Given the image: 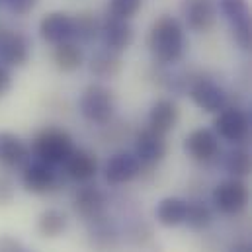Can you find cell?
Wrapping results in <instances>:
<instances>
[{"instance_id":"8d00e7d4","label":"cell","mask_w":252,"mask_h":252,"mask_svg":"<svg viewBox=\"0 0 252 252\" xmlns=\"http://www.w3.org/2000/svg\"><path fill=\"white\" fill-rule=\"evenodd\" d=\"M0 2H2V0H0Z\"/></svg>"},{"instance_id":"836d02e7","label":"cell","mask_w":252,"mask_h":252,"mask_svg":"<svg viewBox=\"0 0 252 252\" xmlns=\"http://www.w3.org/2000/svg\"><path fill=\"white\" fill-rule=\"evenodd\" d=\"M229 252H252V245L247 241H239L229 249Z\"/></svg>"},{"instance_id":"5bb4252c","label":"cell","mask_w":252,"mask_h":252,"mask_svg":"<svg viewBox=\"0 0 252 252\" xmlns=\"http://www.w3.org/2000/svg\"><path fill=\"white\" fill-rule=\"evenodd\" d=\"M133 153L137 155V158L141 160L143 166H155L158 162H162L168 155V141L166 135L145 127L135 135V147Z\"/></svg>"},{"instance_id":"d590c367","label":"cell","mask_w":252,"mask_h":252,"mask_svg":"<svg viewBox=\"0 0 252 252\" xmlns=\"http://www.w3.org/2000/svg\"><path fill=\"white\" fill-rule=\"evenodd\" d=\"M24 252H28V251H24Z\"/></svg>"},{"instance_id":"f546056e","label":"cell","mask_w":252,"mask_h":252,"mask_svg":"<svg viewBox=\"0 0 252 252\" xmlns=\"http://www.w3.org/2000/svg\"><path fill=\"white\" fill-rule=\"evenodd\" d=\"M16 197V182L8 172H0V207H6Z\"/></svg>"},{"instance_id":"5b68a950","label":"cell","mask_w":252,"mask_h":252,"mask_svg":"<svg viewBox=\"0 0 252 252\" xmlns=\"http://www.w3.org/2000/svg\"><path fill=\"white\" fill-rule=\"evenodd\" d=\"M251 201V188L241 178H225L211 191L213 209L223 215H237L241 213Z\"/></svg>"},{"instance_id":"6da1fadb","label":"cell","mask_w":252,"mask_h":252,"mask_svg":"<svg viewBox=\"0 0 252 252\" xmlns=\"http://www.w3.org/2000/svg\"><path fill=\"white\" fill-rule=\"evenodd\" d=\"M147 47L155 64L170 66L180 63L186 55V28L182 20L170 14H162L157 18L147 35Z\"/></svg>"},{"instance_id":"4fadbf2b","label":"cell","mask_w":252,"mask_h":252,"mask_svg":"<svg viewBox=\"0 0 252 252\" xmlns=\"http://www.w3.org/2000/svg\"><path fill=\"white\" fill-rule=\"evenodd\" d=\"M180 16L184 28L193 33H207L217 22V6L213 0H182Z\"/></svg>"},{"instance_id":"7c38bea8","label":"cell","mask_w":252,"mask_h":252,"mask_svg":"<svg viewBox=\"0 0 252 252\" xmlns=\"http://www.w3.org/2000/svg\"><path fill=\"white\" fill-rule=\"evenodd\" d=\"M184 151L191 160L207 164L213 162L219 155H221V145H219V137L213 129L207 127H197L193 131H189L184 139Z\"/></svg>"},{"instance_id":"ac0fdd59","label":"cell","mask_w":252,"mask_h":252,"mask_svg":"<svg viewBox=\"0 0 252 252\" xmlns=\"http://www.w3.org/2000/svg\"><path fill=\"white\" fill-rule=\"evenodd\" d=\"M180 122V108L174 100L170 98H160L157 102H153L151 110H149V127L168 135L170 131H174Z\"/></svg>"},{"instance_id":"ba28073f","label":"cell","mask_w":252,"mask_h":252,"mask_svg":"<svg viewBox=\"0 0 252 252\" xmlns=\"http://www.w3.org/2000/svg\"><path fill=\"white\" fill-rule=\"evenodd\" d=\"M188 96L201 112H207V114H217L229 106V94L225 92V88L219 86L213 78H207L201 74L193 78Z\"/></svg>"},{"instance_id":"f1b7e54d","label":"cell","mask_w":252,"mask_h":252,"mask_svg":"<svg viewBox=\"0 0 252 252\" xmlns=\"http://www.w3.org/2000/svg\"><path fill=\"white\" fill-rule=\"evenodd\" d=\"M249 10H252L249 0H219V12L225 16L227 22L237 20L239 16L247 14Z\"/></svg>"},{"instance_id":"4316f807","label":"cell","mask_w":252,"mask_h":252,"mask_svg":"<svg viewBox=\"0 0 252 252\" xmlns=\"http://www.w3.org/2000/svg\"><path fill=\"white\" fill-rule=\"evenodd\" d=\"M90 243L94 249L98 251H110L118 245V231L114 229V225H110L108 217L96 223H90Z\"/></svg>"},{"instance_id":"ffe728a7","label":"cell","mask_w":252,"mask_h":252,"mask_svg":"<svg viewBox=\"0 0 252 252\" xmlns=\"http://www.w3.org/2000/svg\"><path fill=\"white\" fill-rule=\"evenodd\" d=\"M122 53H116L112 49H98L90 59H88V70L90 74H94L96 78L108 80V78H116L122 72Z\"/></svg>"},{"instance_id":"8fae6325","label":"cell","mask_w":252,"mask_h":252,"mask_svg":"<svg viewBox=\"0 0 252 252\" xmlns=\"http://www.w3.org/2000/svg\"><path fill=\"white\" fill-rule=\"evenodd\" d=\"M37 32H39V37L53 47L66 41H74V16L63 10L47 12L39 20Z\"/></svg>"},{"instance_id":"9a60e30c","label":"cell","mask_w":252,"mask_h":252,"mask_svg":"<svg viewBox=\"0 0 252 252\" xmlns=\"http://www.w3.org/2000/svg\"><path fill=\"white\" fill-rule=\"evenodd\" d=\"M135 39V30L129 20L116 18V16H106L102 20L100 28V41L106 49H112L116 53H124L133 45Z\"/></svg>"},{"instance_id":"cb8c5ba5","label":"cell","mask_w":252,"mask_h":252,"mask_svg":"<svg viewBox=\"0 0 252 252\" xmlns=\"http://www.w3.org/2000/svg\"><path fill=\"white\" fill-rule=\"evenodd\" d=\"M223 168L231 178H247L252 174V153L243 147L237 145L235 149H231L225 158H223Z\"/></svg>"},{"instance_id":"44dd1931","label":"cell","mask_w":252,"mask_h":252,"mask_svg":"<svg viewBox=\"0 0 252 252\" xmlns=\"http://www.w3.org/2000/svg\"><path fill=\"white\" fill-rule=\"evenodd\" d=\"M53 63L57 66V70H61V72H66V74L76 72L82 64L86 63L84 49L76 41H66V43H61V45H55Z\"/></svg>"},{"instance_id":"52a82bcc","label":"cell","mask_w":252,"mask_h":252,"mask_svg":"<svg viewBox=\"0 0 252 252\" xmlns=\"http://www.w3.org/2000/svg\"><path fill=\"white\" fill-rule=\"evenodd\" d=\"M72 211L82 221H86L88 225L96 223V221H102V219L108 217V197L98 186L88 182V184H84L82 188L74 191Z\"/></svg>"},{"instance_id":"d6986e66","label":"cell","mask_w":252,"mask_h":252,"mask_svg":"<svg viewBox=\"0 0 252 252\" xmlns=\"http://www.w3.org/2000/svg\"><path fill=\"white\" fill-rule=\"evenodd\" d=\"M186 213H188V199L184 197H176V195H168L162 197L157 207H155V217L162 227H180L186 221Z\"/></svg>"},{"instance_id":"9c48e42d","label":"cell","mask_w":252,"mask_h":252,"mask_svg":"<svg viewBox=\"0 0 252 252\" xmlns=\"http://www.w3.org/2000/svg\"><path fill=\"white\" fill-rule=\"evenodd\" d=\"M143 164L131 151H116L104 164V178L110 186H126L141 176Z\"/></svg>"},{"instance_id":"277c9868","label":"cell","mask_w":252,"mask_h":252,"mask_svg":"<svg viewBox=\"0 0 252 252\" xmlns=\"http://www.w3.org/2000/svg\"><path fill=\"white\" fill-rule=\"evenodd\" d=\"M213 131L217 133L219 139L233 143V145H243L252 133V124L249 118V112H245L239 106H227L221 112H217L213 120Z\"/></svg>"},{"instance_id":"d4e9b609","label":"cell","mask_w":252,"mask_h":252,"mask_svg":"<svg viewBox=\"0 0 252 252\" xmlns=\"http://www.w3.org/2000/svg\"><path fill=\"white\" fill-rule=\"evenodd\" d=\"M213 223V207L205 203L203 199H191L188 201V213L184 225H188L191 231H205Z\"/></svg>"},{"instance_id":"1f68e13d","label":"cell","mask_w":252,"mask_h":252,"mask_svg":"<svg viewBox=\"0 0 252 252\" xmlns=\"http://www.w3.org/2000/svg\"><path fill=\"white\" fill-rule=\"evenodd\" d=\"M24 245L20 239L12 235H0V252H24Z\"/></svg>"},{"instance_id":"3957f363","label":"cell","mask_w":252,"mask_h":252,"mask_svg":"<svg viewBox=\"0 0 252 252\" xmlns=\"http://www.w3.org/2000/svg\"><path fill=\"white\" fill-rule=\"evenodd\" d=\"M80 116L96 126H106L112 122L116 114V94L112 88L100 82L88 84L78 98Z\"/></svg>"},{"instance_id":"83f0119b","label":"cell","mask_w":252,"mask_h":252,"mask_svg":"<svg viewBox=\"0 0 252 252\" xmlns=\"http://www.w3.org/2000/svg\"><path fill=\"white\" fill-rule=\"evenodd\" d=\"M143 0H108V14L116 18L131 20L141 10Z\"/></svg>"},{"instance_id":"d6a6232c","label":"cell","mask_w":252,"mask_h":252,"mask_svg":"<svg viewBox=\"0 0 252 252\" xmlns=\"http://www.w3.org/2000/svg\"><path fill=\"white\" fill-rule=\"evenodd\" d=\"M12 84H14V78H12L10 68L4 66V64H0V98L6 96L12 90Z\"/></svg>"},{"instance_id":"8992f818","label":"cell","mask_w":252,"mask_h":252,"mask_svg":"<svg viewBox=\"0 0 252 252\" xmlns=\"http://www.w3.org/2000/svg\"><path fill=\"white\" fill-rule=\"evenodd\" d=\"M22 186L26 191L35 195L53 193L55 189L61 188V174L57 172V166L35 158L22 168Z\"/></svg>"},{"instance_id":"e0dca14e","label":"cell","mask_w":252,"mask_h":252,"mask_svg":"<svg viewBox=\"0 0 252 252\" xmlns=\"http://www.w3.org/2000/svg\"><path fill=\"white\" fill-rule=\"evenodd\" d=\"M98 157L88 151V149H74L70 157L64 160L63 172L66 178L78 182V184H88L96 178L98 174Z\"/></svg>"},{"instance_id":"30bf717a","label":"cell","mask_w":252,"mask_h":252,"mask_svg":"<svg viewBox=\"0 0 252 252\" xmlns=\"http://www.w3.org/2000/svg\"><path fill=\"white\" fill-rule=\"evenodd\" d=\"M32 59V41L24 32L0 30V64L18 68Z\"/></svg>"},{"instance_id":"4dcf8cb0","label":"cell","mask_w":252,"mask_h":252,"mask_svg":"<svg viewBox=\"0 0 252 252\" xmlns=\"http://www.w3.org/2000/svg\"><path fill=\"white\" fill-rule=\"evenodd\" d=\"M6 2V8L10 14L14 16H28L33 12V8L37 6L39 0H4Z\"/></svg>"},{"instance_id":"2e32d148","label":"cell","mask_w":252,"mask_h":252,"mask_svg":"<svg viewBox=\"0 0 252 252\" xmlns=\"http://www.w3.org/2000/svg\"><path fill=\"white\" fill-rule=\"evenodd\" d=\"M32 147L12 131H0V164L10 170H22L32 160Z\"/></svg>"},{"instance_id":"7402d4cb","label":"cell","mask_w":252,"mask_h":252,"mask_svg":"<svg viewBox=\"0 0 252 252\" xmlns=\"http://www.w3.org/2000/svg\"><path fill=\"white\" fill-rule=\"evenodd\" d=\"M100 28H102V20L90 12V10H82L78 14H74V41L80 45H90L96 39H100Z\"/></svg>"},{"instance_id":"e575fe53","label":"cell","mask_w":252,"mask_h":252,"mask_svg":"<svg viewBox=\"0 0 252 252\" xmlns=\"http://www.w3.org/2000/svg\"><path fill=\"white\" fill-rule=\"evenodd\" d=\"M249 118H251V124H252V106H251V112H249Z\"/></svg>"},{"instance_id":"7a4b0ae2","label":"cell","mask_w":252,"mask_h":252,"mask_svg":"<svg viewBox=\"0 0 252 252\" xmlns=\"http://www.w3.org/2000/svg\"><path fill=\"white\" fill-rule=\"evenodd\" d=\"M74 149L70 133L61 127H45L32 141V155L51 166H63Z\"/></svg>"},{"instance_id":"603a6c76","label":"cell","mask_w":252,"mask_h":252,"mask_svg":"<svg viewBox=\"0 0 252 252\" xmlns=\"http://www.w3.org/2000/svg\"><path fill=\"white\" fill-rule=\"evenodd\" d=\"M37 233L43 237V239H57L61 237L66 227H68V217L63 209H57V207H49V209H43L37 217Z\"/></svg>"},{"instance_id":"484cf974","label":"cell","mask_w":252,"mask_h":252,"mask_svg":"<svg viewBox=\"0 0 252 252\" xmlns=\"http://www.w3.org/2000/svg\"><path fill=\"white\" fill-rule=\"evenodd\" d=\"M231 24V35L235 45L252 57V10H249L247 14L239 16L237 20L229 22Z\"/></svg>"}]
</instances>
